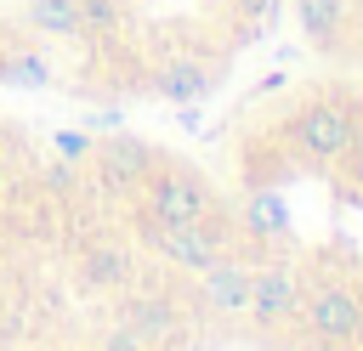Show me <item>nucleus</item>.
Listing matches in <instances>:
<instances>
[{
  "mask_svg": "<svg viewBox=\"0 0 363 351\" xmlns=\"http://www.w3.org/2000/svg\"><path fill=\"white\" fill-rule=\"evenodd\" d=\"M221 255L255 266L272 238L199 164L0 102V351H216Z\"/></svg>",
  "mask_w": 363,
  "mask_h": 351,
  "instance_id": "f257e3e1",
  "label": "nucleus"
},
{
  "mask_svg": "<svg viewBox=\"0 0 363 351\" xmlns=\"http://www.w3.org/2000/svg\"><path fill=\"white\" fill-rule=\"evenodd\" d=\"M278 0H0V91L119 113L199 102Z\"/></svg>",
  "mask_w": 363,
  "mask_h": 351,
  "instance_id": "f03ea898",
  "label": "nucleus"
}]
</instances>
